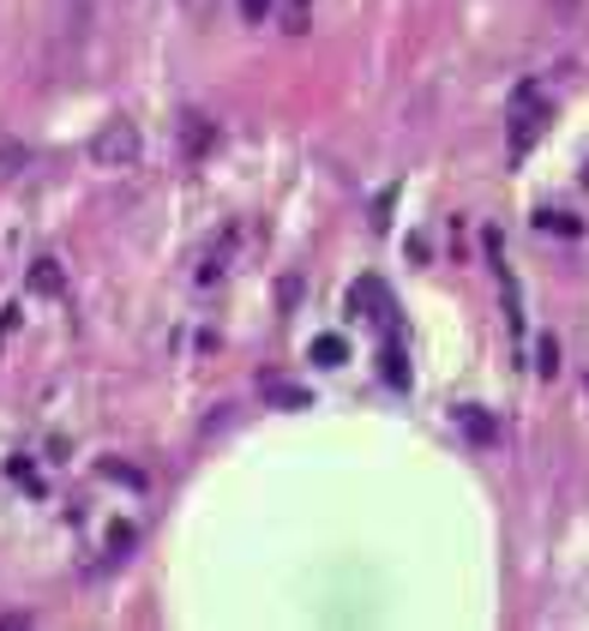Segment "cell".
Masks as SVG:
<instances>
[{"mask_svg": "<svg viewBox=\"0 0 589 631\" xmlns=\"http://www.w3.org/2000/svg\"><path fill=\"white\" fill-rule=\"evenodd\" d=\"M132 157H139V127L132 121H109L91 139V163L97 169H132Z\"/></svg>", "mask_w": 589, "mask_h": 631, "instance_id": "6da1fadb", "label": "cell"}, {"mask_svg": "<svg viewBox=\"0 0 589 631\" xmlns=\"http://www.w3.org/2000/svg\"><path fill=\"white\" fill-rule=\"evenodd\" d=\"M234 247H241V223H229V229L217 234L211 247H204V259H199V289L223 283V271L234 266Z\"/></svg>", "mask_w": 589, "mask_h": 631, "instance_id": "7a4b0ae2", "label": "cell"}, {"mask_svg": "<svg viewBox=\"0 0 589 631\" xmlns=\"http://www.w3.org/2000/svg\"><path fill=\"white\" fill-rule=\"evenodd\" d=\"M259 398L271 403V409H307V403H313V391L294 385V379H283V373H264L259 379Z\"/></svg>", "mask_w": 589, "mask_h": 631, "instance_id": "3957f363", "label": "cell"}, {"mask_svg": "<svg viewBox=\"0 0 589 631\" xmlns=\"http://www.w3.org/2000/svg\"><path fill=\"white\" fill-rule=\"evenodd\" d=\"M391 307V296H386V283H379V277H361L356 289H349V313L356 319H379Z\"/></svg>", "mask_w": 589, "mask_h": 631, "instance_id": "277c9868", "label": "cell"}, {"mask_svg": "<svg viewBox=\"0 0 589 631\" xmlns=\"http://www.w3.org/2000/svg\"><path fill=\"white\" fill-rule=\"evenodd\" d=\"M541 127H548V102H536V109H518V121H511V157H523L529 144L541 139Z\"/></svg>", "mask_w": 589, "mask_h": 631, "instance_id": "5b68a950", "label": "cell"}, {"mask_svg": "<svg viewBox=\"0 0 589 631\" xmlns=\"http://www.w3.org/2000/svg\"><path fill=\"white\" fill-rule=\"evenodd\" d=\"M307 361H313V367H343V361H349V337L319 331L313 343H307Z\"/></svg>", "mask_w": 589, "mask_h": 631, "instance_id": "8992f818", "label": "cell"}, {"mask_svg": "<svg viewBox=\"0 0 589 631\" xmlns=\"http://www.w3.org/2000/svg\"><path fill=\"white\" fill-rule=\"evenodd\" d=\"M211 121H204V114H193V121H187V133H181V144H187V151H193V157H204V151H211Z\"/></svg>", "mask_w": 589, "mask_h": 631, "instance_id": "52a82bcc", "label": "cell"}, {"mask_svg": "<svg viewBox=\"0 0 589 631\" xmlns=\"http://www.w3.org/2000/svg\"><path fill=\"white\" fill-rule=\"evenodd\" d=\"M31 289H42V296H61V266H54V259H37V266H31Z\"/></svg>", "mask_w": 589, "mask_h": 631, "instance_id": "ba28073f", "label": "cell"}, {"mask_svg": "<svg viewBox=\"0 0 589 631\" xmlns=\"http://www.w3.org/2000/svg\"><path fill=\"white\" fill-rule=\"evenodd\" d=\"M536 223H541V229H553V234H583V223H578V217H566V211H541Z\"/></svg>", "mask_w": 589, "mask_h": 631, "instance_id": "9c48e42d", "label": "cell"}, {"mask_svg": "<svg viewBox=\"0 0 589 631\" xmlns=\"http://www.w3.org/2000/svg\"><path fill=\"white\" fill-rule=\"evenodd\" d=\"M458 421H463V433H469V439H493V433H499L488 415H476V409H458Z\"/></svg>", "mask_w": 589, "mask_h": 631, "instance_id": "30bf717a", "label": "cell"}, {"mask_svg": "<svg viewBox=\"0 0 589 631\" xmlns=\"http://www.w3.org/2000/svg\"><path fill=\"white\" fill-rule=\"evenodd\" d=\"M379 373H391V385H409V367H403V355H386V349H379Z\"/></svg>", "mask_w": 589, "mask_h": 631, "instance_id": "8fae6325", "label": "cell"}, {"mask_svg": "<svg viewBox=\"0 0 589 631\" xmlns=\"http://www.w3.org/2000/svg\"><path fill=\"white\" fill-rule=\"evenodd\" d=\"M536 367H541V379L559 373V343H553V337H541V361H536Z\"/></svg>", "mask_w": 589, "mask_h": 631, "instance_id": "7c38bea8", "label": "cell"}, {"mask_svg": "<svg viewBox=\"0 0 589 631\" xmlns=\"http://www.w3.org/2000/svg\"><path fill=\"white\" fill-rule=\"evenodd\" d=\"M241 19H247V24L271 19V0H241Z\"/></svg>", "mask_w": 589, "mask_h": 631, "instance_id": "4fadbf2b", "label": "cell"}, {"mask_svg": "<svg viewBox=\"0 0 589 631\" xmlns=\"http://www.w3.org/2000/svg\"><path fill=\"white\" fill-rule=\"evenodd\" d=\"M307 7L313 0H289V31H307Z\"/></svg>", "mask_w": 589, "mask_h": 631, "instance_id": "5bb4252c", "label": "cell"}]
</instances>
